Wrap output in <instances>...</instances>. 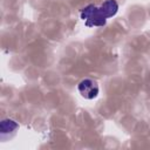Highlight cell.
<instances>
[{"label":"cell","mask_w":150,"mask_h":150,"mask_svg":"<svg viewBox=\"0 0 150 150\" xmlns=\"http://www.w3.org/2000/svg\"><path fill=\"white\" fill-rule=\"evenodd\" d=\"M19 128V124L11 120V118H5L1 121V124H0V131L2 135H6V134H9V132H13L15 131L16 129Z\"/></svg>","instance_id":"4"},{"label":"cell","mask_w":150,"mask_h":150,"mask_svg":"<svg viewBox=\"0 0 150 150\" xmlns=\"http://www.w3.org/2000/svg\"><path fill=\"white\" fill-rule=\"evenodd\" d=\"M80 16L84 21L87 27H102L105 25L107 21V19L103 18L102 14L100 13L98 7H96L93 4L83 7L81 9Z\"/></svg>","instance_id":"1"},{"label":"cell","mask_w":150,"mask_h":150,"mask_svg":"<svg viewBox=\"0 0 150 150\" xmlns=\"http://www.w3.org/2000/svg\"><path fill=\"white\" fill-rule=\"evenodd\" d=\"M100 13L102 14L103 18L108 19L114 16L117 12H118V4L116 2V0H105L100 7Z\"/></svg>","instance_id":"3"},{"label":"cell","mask_w":150,"mask_h":150,"mask_svg":"<svg viewBox=\"0 0 150 150\" xmlns=\"http://www.w3.org/2000/svg\"><path fill=\"white\" fill-rule=\"evenodd\" d=\"M79 93L81 94L82 97H84L86 100H93L95 97H97L98 95V84L96 81L91 80V79H84L82 80L79 86H77Z\"/></svg>","instance_id":"2"}]
</instances>
